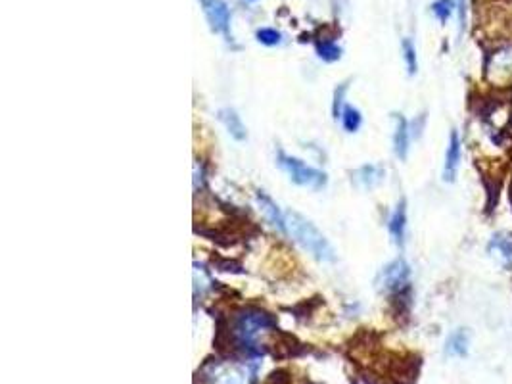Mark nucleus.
I'll return each mask as SVG.
<instances>
[{"label": "nucleus", "instance_id": "f257e3e1", "mask_svg": "<svg viewBox=\"0 0 512 384\" xmlns=\"http://www.w3.org/2000/svg\"><path fill=\"white\" fill-rule=\"evenodd\" d=\"M286 233L296 240L303 250H307L313 258L319 262H334L336 254L330 242L326 240L325 235L305 217L300 216L298 212H286Z\"/></svg>", "mask_w": 512, "mask_h": 384}, {"label": "nucleus", "instance_id": "f03ea898", "mask_svg": "<svg viewBox=\"0 0 512 384\" xmlns=\"http://www.w3.org/2000/svg\"><path fill=\"white\" fill-rule=\"evenodd\" d=\"M279 166L300 187L319 191V189H323L326 185V173H323L321 169L311 168V166L303 164L302 160L292 158V156H288L284 152H279Z\"/></svg>", "mask_w": 512, "mask_h": 384}, {"label": "nucleus", "instance_id": "7ed1b4c3", "mask_svg": "<svg viewBox=\"0 0 512 384\" xmlns=\"http://www.w3.org/2000/svg\"><path fill=\"white\" fill-rule=\"evenodd\" d=\"M271 327L269 315L263 312L242 313L234 325V335L244 348H256L259 335Z\"/></svg>", "mask_w": 512, "mask_h": 384}, {"label": "nucleus", "instance_id": "20e7f679", "mask_svg": "<svg viewBox=\"0 0 512 384\" xmlns=\"http://www.w3.org/2000/svg\"><path fill=\"white\" fill-rule=\"evenodd\" d=\"M204 379L208 384H248V371L238 363H213L206 367Z\"/></svg>", "mask_w": 512, "mask_h": 384}, {"label": "nucleus", "instance_id": "39448f33", "mask_svg": "<svg viewBox=\"0 0 512 384\" xmlns=\"http://www.w3.org/2000/svg\"><path fill=\"white\" fill-rule=\"evenodd\" d=\"M200 4H202V10L206 14L211 31L221 33L229 39V27H231L229 6L223 0H200Z\"/></svg>", "mask_w": 512, "mask_h": 384}, {"label": "nucleus", "instance_id": "423d86ee", "mask_svg": "<svg viewBox=\"0 0 512 384\" xmlns=\"http://www.w3.org/2000/svg\"><path fill=\"white\" fill-rule=\"evenodd\" d=\"M409 277H411V269L407 262L396 260L382 269L378 277V287L386 292H396L409 285Z\"/></svg>", "mask_w": 512, "mask_h": 384}, {"label": "nucleus", "instance_id": "0eeeda50", "mask_svg": "<svg viewBox=\"0 0 512 384\" xmlns=\"http://www.w3.org/2000/svg\"><path fill=\"white\" fill-rule=\"evenodd\" d=\"M461 164V139L457 131H451L449 144H447V152H445V166H443V179L445 181H455L457 171Z\"/></svg>", "mask_w": 512, "mask_h": 384}, {"label": "nucleus", "instance_id": "6e6552de", "mask_svg": "<svg viewBox=\"0 0 512 384\" xmlns=\"http://www.w3.org/2000/svg\"><path fill=\"white\" fill-rule=\"evenodd\" d=\"M256 200L257 204H259V210H261V214L265 216V219H267L273 227H277V229L286 233V219L280 214L279 206L263 191L256 192Z\"/></svg>", "mask_w": 512, "mask_h": 384}, {"label": "nucleus", "instance_id": "1a4fd4ad", "mask_svg": "<svg viewBox=\"0 0 512 384\" xmlns=\"http://www.w3.org/2000/svg\"><path fill=\"white\" fill-rule=\"evenodd\" d=\"M384 169L380 166H363L353 173V181L359 189H374L384 181Z\"/></svg>", "mask_w": 512, "mask_h": 384}, {"label": "nucleus", "instance_id": "9d476101", "mask_svg": "<svg viewBox=\"0 0 512 384\" xmlns=\"http://www.w3.org/2000/svg\"><path fill=\"white\" fill-rule=\"evenodd\" d=\"M388 229H390V235H392V239H394L397 246H403V242H405V229H407V208H405L403 200L397 204L394 214L390 217Z\"/></svg>", "mask_w": 512, "mask_h": 384}, {"label": "nucleus", "instance_id": "9b49d317", "mask_svg": "<svg viewBox=\"0 0 512 384\" xmlns=\"http://www.w3.org/2000/svg\"><path fill=\"white\" fill-rule=\"evenodd\" d=\"M396 121V131H394V150H396L397 158L405 160L407 152H409V139H411V131H409V123L403 116H394Z\"/></svg>", "mask_w": 512, "mask_h": 384}, {"label": "nucleus", "instance_id": "f8f14e48", "mask_svg": "<svg viewBox=\"0 0 512 384\" xmlns=\"http://www.w3.org/2000/svg\"><path fill=\"white\" fill-rule=\"evenodd\" d=\"M219 120L227 127V131L231 133L236 141H244L246 139V127L240 120V116L234 112L233 108H223L219 110Z\"/></svg>", "mask_w": 512, "mask_h": 384}, {"label": "nucleus", "instance_id": "ddd939ff", "mask_svg": "<svg viewBox=\"0 0 512 384\" xmlns=\"http://www.w3.org/2000/svg\"><path fill=\"white\" fill-rule=\"evenodd\" d=\"M491 250L495 252V256L505 262V264H512V239L497 235L491 240Z\"/></svg>", "mask_w": 512, "mask_h": 384}, {"label": "nucleus", "instance_id": "4468645a", "mask_svg": "<svg viewBox=\"0 0 512 384\" xmlns=\"http://www.w3.org/2000/svg\"><path fill=\"white\" fill-rule=\"evenodd\" d=\"M447 350L453 356H465L466 350H468V335L465 331H457L455 335L449 336Z\"/></svg>", "mask_w": 512, "mask_h": 384}, {"label": "nucleus", "instance_id": "2eb2a0df", "mask_svg": "<svg viewBox=\"0 0 512 384\" xmlns=\"http://www.w3.org/2000/svg\"><path fill=\"white\" fill-rule=\"evenodd\" d=\"M340 120H342V125H344V129H346L348 133H355V131L361 127V123H363L361 112H359L357 108H353V106H346V108H344Z\"/></svg>", "mask_w": 512, "mask_h": 384}, {"label": "nucleus", "instance_id": "dca6fc26", "mask_svg": "<svg viewBox=\"0 0 512 384\" xmlns=\"http://www.w3.org/2000/svg\"><path fill=\"white\" fill-rule=\"evenodd\" d=\"M317 54L325 62H336L342 58V48L332 41H323V43H317Z\"/></svg>", "mask_w": 512, "mask_h": 384}, {"label": "nucleus", "instance_id": "f3484780", "mask_svg": "<svg viewBox=\"0 0 512 384\" xmlns=\"http://www.w3.org/2000/svg\"><path fill=\"white\" fill-rule=\"evenodd\" d=\"M257 41L265 47H277L282 41V33L277 29H271V27H265V29H259L256 33Z\"/></svg>", "mask_w": 512, "mask_h": 384}, {"label": "nucleus", "instance_id": "a211bd4d", "mask_svg": "<svg viewBox=\"0 0 512 384\" xmlns=\"http://www.w3.org/2000/svg\"><path fill=\"white\" fill-rule=\"evenodd\" d=\"M453 10H455L453 0H436V2L432 4V12H434V16H436L442 24H445V22L451 18Z\"/></svg>", "mask_w": 512, "mask_h": 384}, {"label": "nucleus", "instance_id": "6ab92c4d", "mask_svg": "<svg viewBox=\"0 0 512 384\" xmlns=\"http://www.w3.org/2000/svg\"><path fill=\"white\" fill-rule=\"evenodd\" d=\"M403 58H405V64H407V70L413 75L417 72V50L413 47V43L409 39L403 41Z\"/></svg>", "mask_w": 512, "mask_h": 384}, {"label": "nucleus", "instance_id": "aec40b11", "mask_svg": "<svg viewBox=\"0 0 512 384\" xmlns=\"http://www.w3.org/2000/svg\"><path fill=\"white\" fill-rule=\"evenodd\" d=\"M348 91V85H340L336 91H334V106H332V114H334V120L342 118V112H344V95Z\"/></svg>", "mask_w": 512, "mask_h": 384}]
</instances>
